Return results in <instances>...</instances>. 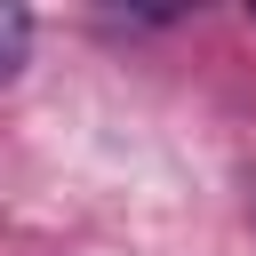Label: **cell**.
I'll use <instances>...</instances> for the list:
<instances>
[{"label":"cell","mask_w":256,"mask_h":256,"mask_svg":"<svg viewBox=\"0 0 256 256\" xmlns=\"http://www.w3.org/2000/svg\"><path fill=\"white\" fill-rule=\"evenodd\" d=\"M24 56H32V16L16 0H0V88L24 72Z\"/></svg>","instance_id":"cell-1"}]
</instances>
